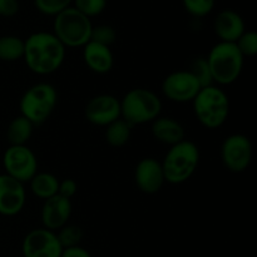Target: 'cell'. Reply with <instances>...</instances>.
<instances>
[{
	"label": "cell",
	"instance_id": "6da1fadb",
	"mask_svg": "<svg viewBox=\"0 0 257 257\" xmlns=\"http://www.w3.org/2000/svg\"><path fill=\"white\" fill-rule=\"evenodd\" d=\"M67 48L53 33L37 32L24 40V55L27 67L38 75L57 72L65 59Z\"/></svg>",
	"mask_w": 257,
	"mask_h": 257
},
{
	"label": "cell",
	"instance_id": "7a4b0ae2",
	"mask_svg": "<svg viewBox=\"0 0 257 257\" xmlns=\"http://www.w3.org/2000/svg\"><path fill=\"white\" fill-rule=\"evenodd\" d=\"M166 182L181 185L193 176L200 165V150L195 142L183 140L171 146L161 162Z\"/></svg>",
	"mask_w": 257,
	"mask_h": 257
},
{
	"label": "cell",
	"instance_id": "3957f363",
	"mask_svg": "<svg viewBox=\"0 0 257 257\" xmlns=\"http://www.w3.org/2000/svg\"><path fill=\"white\" fill-rule=\"evenodd\" d=\"M193 112L198 122L208 130H216L226 123L230 115V99L217 85L201 88L192 100Z\"/></svg>",
	"mask_w": 257,
	"mask_h": 257
},
{
	"label": "cell",
	"instance_id": "277c9868",
	"mask_svg": "<svg viewBox=\"0 0 257 257\" xmlns=\"http://www.w3.org/2000/svg\"><path fill=\"white\" fill-rule=\"evenodd\" d=\"M212 74L213 83L230 85L241 75L245 58L238 50L236 43L218 42L206 57Z\"/></svg>",
	"mask_w": 257,
	"mask_h": 257
},
{
	"label": "cell",
	"instance_id": "5b68a950",
	"mask_svg": "<svg viewBox=\"0 0 257 257\" xmlns=\"http://www.w3.org/2000/svg\"><path fill=\"white\" fill-rule=\"evenodd\" d=\"M162 102L155 92L146 88H135L120 100V118L131 125L153 122L160 117Z\"/></svg>",
	"mask_w": 257,
	"mask_h": 257
},
{
	"label": "cell",
	"instance_id": "8992f818",
	"mask_svg": "<svg viewBox=\"0 0 257 257\" xmlns=\"http://www.w3.org/2000/svg\"><path fill=\"white\" fill-rule=\"evenodd\" d=\"M92 28L89 18L69 7L54 17L53 34L65 48H83L90 40Z\"/></svg>",
	"mask_w": 257,
	"mask_h": 257
},
{
	"label": "cell",
	"instance_id": "52a82bcc",
	"mask_svg": "<svg viewBox=\"0 0 257 257\" xmlns=\"http://www.w3.org/2000/svg\"><path fill=\"white\" fill-rule=\"evenodd\" d=\"M57 89L49 83H37L23 94L20 99V115L34 125L44 123L57 107Z\"/></svg>",
	"mask_w": 257,
	"mask_h": 257
},
{
	"label": "cell",
	"instance_id": "ba28073f",
	"mask_svg": "<svg viewBox=\"0 0 257 257\" xmlns=\"http://www.w3.org/2000/svg\"><path fill=\"white\" fill-rule=\"evenodd\" d=\"M253 155L250 138L241 133H233L221 145V161L226 170L232 173L245 172L251 165Z\"/></svg>",
	"mask_w": 257,
	"mask_h": 257
},
{
	"label": "cell",
	"instance_id": "9c48e42d",
	"mask_svg": "<svg viewBox=\"0 0 257 257\" xmlns=\"http://www.w3.org/2000/svg\"><path fill=\"white\" fill-rule=\"evenodd\" d=\"M5 175L27 183L38 172V160L28 146H9L3 156Z\"/></svg>",
	"mask_w": 257,
	"mask_h": 257
},
{
	"label": "cell",
	"instance_id": "30bf717a",
	"mask_svg": "<svg viewBox=\"0 0 257 257\" xmlns=\"http://www.w3.org/2000/svg\"><path fill=\"white\" fill-rule=\"evenodd\" d=\"M200 90V83L187 69L170 73L162 82L163 95L175 103L192 102Z\"/></svg>",
	"mask_w": 257,
	"mask_h": 257
},
{
	"label": "cell",
	"instance_id": "8fae6325",
	"mask_svg": "<svg viewBox=\"0 0 257 257\" xmlns=\"http://www.w3.org/2000/svg\"><path fill=\"white\" fill-rule=\"evenodd\" d=\"M62 251L57 233L44 227L28 232L22 243L24 257H60Z\"/></svg>",
	"mask_w": 257,
	"mask_h": 257
},
{
	"label": "cell",
	"instance_id": "7c38bea8",
	"mask_svg": "<svg viewBox=\"0 0 257 257\" xmlns=\"http://www.w3.org/2000/svg\"><path fill=\"white\" fill-rule=\"evenodd\" d=\"M84 114L92 124L107 127L120 118V100L112 94L95 95L85 105Z\"/></svg>",
	"mask_w": 257,
	"mask_h": 257
},
{
	"label": "cell",
	"instance_id": "4fadbf2b",
	"mask_svg": "<svg viewBox=\"0 0 257 257\" xmlns=\"http://www.w3.org/2000/svg\"><path fill=\"white\" fill-rule=\"evenodd\" d=\"M27 202L24 183L8 175H0V215L15 216L20 213Z\"/></svg>",
	"mask_w": 257,
	"mask_h": 257
},
{
	"label": "cell",
	"instance_id": "5bb4252c",
	"mask_svg": "<svg viewBox=\"0 0 257 257\" xmlns=\"http://www.w3.org/2000/svg\"><path fill=\"white\" fill-rule=\"evenodd\" d=\"M70 215H72V201L60 195H55L44 201L40 211V220L43 227L57 232L63 226L68 225Z\"/></svg>",
	"mask_w": 257,
	"mask_h": 257
},
{
	"label": "cell",
	"instance_id": "9a60e30c",
	"mask_svg": "<svg viewBox=\"0 0 257 257\" xmlns=\"http://www.w3.org/2000/svg\"><path fill=\"white\" fill-rule=\"evenodd\" d=\"M135 181L141 192L147 195L157 193L166 182L160 161L152 157L141 160L136 166Z\"/></svg>",
	"mask_w": 257,
	"mask_h": 257
},
{
	"label": "cell",
	"instance_id": "2e32d148",
	"mask_svg": "<svg viewBox=\"0 0 257 257\" xmlns=\"http://www.w3.org/2000/svg\"><path fill=\"white\" fill-rule=\"evenodd\" d=\"M213 29L220 42L236 43L238 38L245 33L246 27L242 17L232 9L220 12L213 23Z\"/></svg>",
	"mask_w": 257,
	"mask_h": 257
},
{
	"label": "cell",
	"instance_id": "e0dca14e",
	"mask_svg": "<svg viewBox=\"0 0 257 257\" xmlns=\"http://www.w3.org/2000/svg\"><path fill=\"white\" fill-rule=\"evenodd\" d=\"M83 59L85 65L97 74H107L114 64V57L110 48L94 42H88L83 47Z\"/></svg>",
	"mask_w": 257,
	"mask_h": 257
},
{
	"label": "cell",
	"instance_id": "ac0fdd59",
	"mask_svg": "<svg viewBox=\"0 0 257 257\" xmlns=\"http://www.w3.org/2000/svg\"><path fill=\"white\" fill-rule=\"evenodd\" d=\"M152 135L158 142L171 146L177 145L186 140L183 125L177 119L171 117H158L152 122Z\"/></svg>",
	"mask_w": 257,
	"mask_h": 257
},
{
	"label": "cell",
	"instance_id": "d6986e66",
	"mask_svg": "<svg viewBox=\"0 0 257 257\" xmlns=\"http://www.w3.org/2000/svg\"><path fill=\"white\" fill-rule=\"evenodd\" d=\"M28 183L33 195L44 201L58 195L59 190V180L49 172H37Z\"/></svg>",
	"mask_w": 257,
	"mask_h": 257
},
{
	"label": "cell",
	"instance_id": "ffe728a7",
	"mask_svg": "<svg viewBox=\"0 0 257 257\" xmlns=\"http://www.w3.org/2000/svg\"><path fill=\"white\" fill-rule=\"evenodd\" d=\"M34 124L23 115L14 118L7 130V138L10 146H27L33 135Z\"/></svg>",
	"mask_w": 257,
	"mask_h": 257
},
{
	"label": "cell",
	"instance_id": "44dd1931",
	"mask_svg": "<svg viewBox=\"0 0 257 257\" xmlns=\"http://www.w3.org/2000/svg\"><path fill=\"white\" fill-rule=\"evenodd\" d=\"M131 133H132V125L119 118L105 127V141L112 147H123L130 141Z\"/></svg>",
	"mask_w": 257,
	"mask_h": 257
},
{
	"label": "cell",
	"instance_id": "7402d4cb",
	"mask_svg": "<svg viewBox=\"0 0 257 257\" xmlns=\"http://www.w3.org/2000/svg\"><path fill=\"white\" fill-rule=\"evenodd\" d=\"M24 55V40L15 35L0 37V60L15 62L23 59Z\"/></svg>",
	"mask_w": 257,
	"mask_h": 257
},
{
	"label": "cell",
	"instance_id": "603a6c76",
	"mask_svg": "<svg viewBox=\"0 0 257 257\" xmlns=\"http://www.w3.org/2000/svg\"><path fill=\"white\" fill-rule=\"evenodd\" d=\"M188 72L192 73L193 77L198 80L201 88L208 87V85H213L212 74H211L210 67H208L207 59L205 57H197L190 63V68Z\"/></svg>",
	"mask_w": 257,
	"mask_h": 257
},
{
	"label": "cell",
	"instance_id": "cb8c5ba5",
	"mask_svg": "<svg viewBox=\"0 0 257 257\" xmlns=\"http://www.w3.org/2000/svg\"><path fill=\"white\" fill-rule=\"evenodd\" d=\"M55 233L63 248L79 246V243L82 242L83 230L77 225H65Z\"/></svg>",
	"mask_w": 257,
	"mask_h": 257
},
{
	"label": "cell",
	"instance_id": "d4e9b609",
	"mask_svg": "<svg viewBox=\"0 0 257 257\" xmlns=\"http://www.w3.org/2000/svg\"><path fill=\"white\" fill-rule=\"evenodd\" d=\"M115 40H117V32L114 28L108 24H100L97 27L93 25L89 42H94L110 48V45L114 44Z\"/></svg>",
	"mask_w": 257,
	"mask_h": 257
},
{
	"label": "cell",
	"instance_id": "484cf974",
	"mask_svg": "<svg viewBox=\"0 0 257 257\" xmlns=\"http://www.w3.org/2000/svg\"><path fill=\"white\" fill-rule=\"evenodd\" d=\"M73 0H34V7L38 12L49 17H55L63 10L72 7Z\"/></svg>",
	"mask_w": 257,
	"mask_h": 257
},
{
	"label": "cell",
	"instance_id": "4316f807",
	"mask_svg": "<svg viewBox=\"0 0 257 257\" xmlns=\"http://www.w3.org/2000/svg\"><path fill=\"white\" fill-rule=\"evenodd\" d=\"M74 8L87 18L98 17L107 8V0H73Z\"/></svg>",
	"mask_w": 257,
	"mask_h": 257
},
{
	"label": "cell",
	"instance_id": "83f0119b",
	"mask_svg": "<svg viewBox=\"0 0 257 257\" xmlns=\"http://www.w3.org/2000/svg\"><path fill=\"white\" fill-rule=\"evenodd\" d=\"M186 12L195 18H203L213 10L216 0H182Z\"/></svg>",
	"mask_w": 257,
	"mask_h": 257
},
{
	"label": "cell",
	"instance_id": "f1b7e54d",
	"mask_svg": "<svg viewBox=\"0 0 257 257\" xmlns=\"http://www.w3.org/2000/svg\"><path fill=\"white\" fill-rule=\"evenodd\" d=\"M238 50L245 57H255L257 54V33L255 30H245L236 42Z\"/></svg>",
	"mask_w": 257,
	"mask_h": 257
},
{
	"label": "cell",
	"instance_id": "f546056e",
	"mask_svg": "<svg viewBox=\"0 0 257 257\" xmlns=\"http://www.w3.org/2000/svg\"><path fill=\"white\" fill-rule=\"evenodd\" d=\"M77 191H78V185L74 180H72V178H65V180L59 181V190H58V195L72 200V197H74Z\"/></svg>",
	"mask_w": 257,
	"mask_h": 257
},
{
	"label": "cell",
	"instance_id": "4dcf8cb0",
	"mask_svg": "<svg viewBox=\"0 0 257 257\" xmlns=\"http://www.w3.org/2000/svg\"><path fill=\"white\" fill-rule=\"evenodd\" d=\"M19 8L18 0H0V17H14L19 12Z\"/></svg>",
	"mask_w": 257,
	"mask_h": 257
},
{
	"label": "cell",
	"instance_id": "1f68e13d",
	"mask_svg": "<svg viewBox=\"0 0 257 257\" xmlns=\"http://www.w3.org/2000/svg\"><path fill=\"white\" fill-rule=\"evenodd\" d=\"M60 257H92L89 251L85 250L82 246H74V247L63 248Z\"/></svg>",
	"mask_w": 257,
	"mask_h": 257
}]
</instances>
